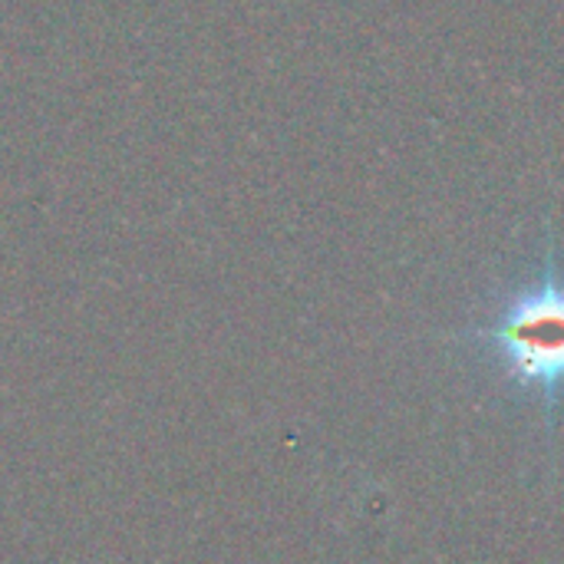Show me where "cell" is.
<instances>
[{"instance_id": "6da1fadb", "label": "cell", "mask_w": 564, "mask_h": 564, "mask_svg": "<svg viewBox=\"0 0 564 564\" xmlns=\"http://www.w3.org/2000/svg\"><path fill=\"white\" fill-rule=\"evenodd\" d=\"M489 340L509 360V370L532 387L564 383V288L549 271L539 288L506 307Z\"/></svg>"}]
</instances>
